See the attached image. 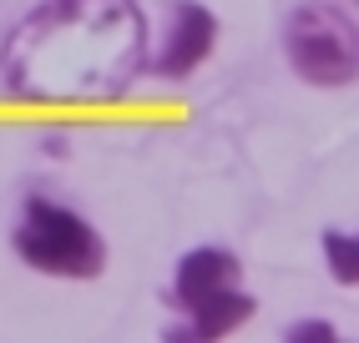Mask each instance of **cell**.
<instances>
[{
	"label": "cell",
	"instance_id": "6da1fadb",
	"mask_svg": "<svg viewBox=\"0 0 359 343\" xmlns=\"http://www.w3.org/2000/svg\"><path fill=\"white\" fill-rule=\"evenodd\" d=\"M147 56L142 0H41L0 41V81L26 106H111Z\"/></svg>",
	"mask_w": 359,
	"mask_h": 343
},
{
	"label": "cell",
	"instance_id": "7a4b0ae2",
	"mask_svg": "<svg viewBox=\"0 0 359 343\" xmlns=\"http://www.w3.org/2000/svg\"><path fill=\"white\" fill-rule=\"evenodd\" d=\"M172 308L182 313L172 338L212 343V338H228L243 328L258 308V298L243 288L238 253L218 248V242H198V248H187L172 262Z\"/></svg>",
	"mask_w": 359,
	"mask_h": 343
},
{
	"label": "cell",
	"instance_id": "3957f363",
	"mask_svg": "<svg viewBox=\"0 0 359 343\" xmlns=\"http://www.w3.org/2000/svg\"><path fill=\"white\" fill-rule=\"evenodd\" d=\"M11 248L41 278L91 283V278L107 273V237L91 227L76 207H66L56 197H41V192H31V197L20 202Z\"/></svg>",
	"mask_w": 359,
	"mask_h": 343
},
{
	"label": "cell",
	"instance_id": "277c9868",
	"mask_svg": "<svg viewBox=\"0 0 359 343\" xmlns=\"http://www.w3.org/2000/svg\"><path fill=\"white\" fill-rule=\"evenodd\" d=\"M283 56L299 81L319 91H349L359 81V26L329 0H299L283 20Z\"/></svg>",
	"mask_w": 359,
	"mask_h": 343
},
{
	"label": "cell",
	"instance_id": "5b68a950",
	"mask_svg": "<svg viewBox=\"0 0 359 343\" xmlns=\"http://www.w3.org/2000/svg\"><path fill=\"white\" fill-rule=\"evenodd\" d=\"M218 31H223L218 15H212L203 0H177V6H172V26H167V41H162L157 56H147V71L162 76V81H187L212 56Z\"/></svg>",
	"mask_w": 359,
	"mask_h": 343
},
{
	"label": "cell",
	"instance_id": "8992f818",
	"mask_svg": "<svg viewBox=\"0 0 359 343\" xmlns=\"http://www.w3.org/2000/svg\"><path fill=\"white\" fill-rule=\"evenodd\" d=\"M319 253H324V267L339 288H354L359 283V237L349 227H324L319 232Z\"/></svg>",
	"mask_w": 359,
	"mask_h": 343
},
{
	"label": "cell",
	"instance_id": "52a82bcc",
	"mask_svg": "<svg viewBox=\"0 0 359 343\" xmlns=\"http://www.w3.org/2000/svg\"><path fill=\"white\" fill-rule=\"evenodd\" d=\"M283 338L289 343H339V328L324 323V318H299V323L283 328Z\"/></svg>",
	"mask_w": 359,
	"mask_h": 343
}]
</instances>
